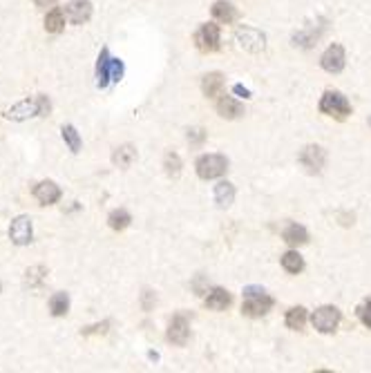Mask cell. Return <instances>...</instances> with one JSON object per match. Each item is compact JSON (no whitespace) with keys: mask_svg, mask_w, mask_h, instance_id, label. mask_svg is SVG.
I'll list each match as a JSON object with an SVG mask.
<instances>
[{"mask_svg":"<svg viewBox=\"0 0 371 373\" xmlns=\"http://www.w3.org/2000/svg\"><path fill=\"white\" fill-rule=\"evenodd\" d=\"M31 237H34L31 219L27 215L16 217L14 222H12V226H10V240L16 246H27V244H31Z\"/></svg>","mask_w":371,"mask_h":373,"instance_id":"52a82bcc","label":"cell"},{"mask_svg":"<svg viewBox=\"0 0 371 373\" xmlns=\"http://www.w3.org/2000/svg\"><path fill=\"white\" fill-rule=\"evenodd\" d=\"M324 161H327V152L320 148V146H307L302 150L300 155V164L309 168L311 172H320L324 168Z\"/></svg>","mask_w":371,"mask_h":373,"instance_id":"8fae6325","label":"cell"},{"mask_svg":"<svg viewBox=\"0 0 371 373\" xmlns=\"http://www.w3.org/2000/svg\"><path fill=\"white\" fill-rule=\"evenodd\" d=\"M110 79H112V83H119L123 79V63L119 58H112V61H110Z\"/></svg>","mask_w":371,"mask_h":373,"instance_id":"f1b7e54d","label":"cell"},{"mask_svg":"<svg viewBox=\"0 0 371 373\" xmlns=\"http://www.w3.org/2000/svg\"><path fill=\"white\" fill-rule=\"evenodd\" d=\"M231 293L229 291H224V288H215V291H210L208 293V298H206V307L210 311H226L231 307Z\"/></svg>","mask_w":371,"mask_h":373,"instance_id":"5bb4252c","label":"cell"},{"mask_svg":"<svg viewBox=\"0 0 371 373\" xmlns=\"http://www.w3.org/2000/svg\"><path fill=\"white\" fill-rule=\"evenodd\" d=\"M164 168H166V172L170 175V177H177L181 172V159L179 155H175V152H168L166 159H164Z\"/></svg>","mask_w":371,"mask_h":373,"instance_id":"83f0119b","label":"cell"},{"mask_svg":"<svg viewBox=\"0 0 371 373\" xmlns=\"http://www.w3.org/2000/svg\"><path fill=\"white\" fill-rule=\"evenodd\" d=\"M358 316H360V320H362V324L371 329V300H369L367 304H362L360 311H358Z\"/></svg>","mask_w":371,"mask_h":373,"instance_id":"f546056e","label":"cell"},{"mask_svg":"<svg viewBox=\"0 0 371 373\" xmlns=\"http://www.w3.org/2000/svg\"><path fill=\"white\" fill-rule=\"evenodd\" d=\"M369 125H371V118H369Z\"/></svg>","mask_w":371,"mask_h":373,"instance_id":"d590c367","label":"cell"},{"mask_svg":"<svg viewBox=\"0 0 371 373\" xmlns=\"http://www.w3.org/2000/svg\"><path fill=\"white\" fill-rule=\"evenodd\" d=\"M320 112L342 121V118H347L351 114V105H349L347 97H342L340 92H327L322 101H320Z\"/></svg>","mask_w":371,"mask_h":373,"instance_id":"3957f363","label":"cell"},{"mask_svg":"<svg viewBox=\"0 0 371 373\" xmlns=\"http://www.w3.org/2000/svg\"><path fill=\"white\" fill-rule=\"evenodd\" d=\"M134 159H137V150H134L132 146H121V148H116V150H114V155H112L114 166H119V168H130Z\"/></svg>","mask_w":371,"mask_h":373,"instance_id":"7402d4cb","label":"cell"},{"mask_svg":"<svg viewBox=\"0 0 371 373\" xmlns=\"http://www.w3.org/2000/svg\"><path fill=\"white\" fill-rule=\"evenodd\" d=\"M305 324H307V309L295 307V309H291L289 313H286V326H289V329L300 331V329H305Z\"/></svg>","mask_w":371,"mask_h":373,"instance_id":"d4e9b609","label":"cell"},{"mask_svg":"<svg viewBox=\"0 0 371 373\" xmlns=\"http://www.w3.org/2000/svg\"><path fill=\"white\" fill-rule=\"evenodd\" d=\"M45 29L49 34H61L65 29V12L61 7H54L52 12H47L45 16Z\"/></svg>","mask_w":371,"mask_h":373,"instance_id":"d6986e66","label":"cell"},{"mask_svg":"<svg viewBox=\"0 0 371 373\" xmlns=\"http://www.w3.org/2000/svg\"><path fill=\"white\" fill-rule=\"evenodd\" d=\"M110 49L103 47L101 49V54H99V63H97V86L99 88H107V83L112 81L110 79Z\"/></svg>","mask_w":371,"mask_h":373,"instance_id":"9a60e30c","label":"cell"},{"mask_svg":"<svg viewBox=\"0 0 371 373\" xmlns=\"http://www.w3.org/2000/svg\"><path fill=\"white\" fill-rule=\"evenodd\" d=\"M188 139L192 141V143H201L206 139V134H204V130L201 128H192L190 132H188Z\"/></svg>","mask_w":371,"mask_h":373,"instance_id":"1f68e13d","label":"cell"},{"mask_svg":"<svg viewBox=\"0 0 371 373\" xmlns=\"http://www.w3.org/2000/svg\"><path fill=\"white\" fill-rule=\"evenodd\" d=\"M224 88V76L219 72H210L204 76V81H201V90H204V94L208 99H215L219 92Z\"/></svg>","mask_w":371,"mask_h":373,"instance_id":"ac0fdd59","label":"cell"},{"mask_svg":"<svg viewBox=\"0 0 371 373\" xmlns=\"http://www.w3.org/2000/svg\"><path fill=\"white\" fill-rule=\"evenodd\" d=\"M233 92H235L238 97H242V99H248V97H251V92H248L246 88H244V86H235Z\"/></svg>","mask_w":371,"mask_h":373,"instance_id":"d6a6232c","label":"cell"},{"mask_svg":"<svg viewBox=\"0 0 371 373\" xmlns=\"http://www.w3.org/2000/svg\"><path fill=\"white\" fill-rule=\"evenodd\" d=\"M273 307V298L266 295L262 288H255V286H248L244 291V304H242V313L248 318H262L266 316L268 311Z\"/></svg>","mask_w":371,"mask_h":373,"instance_id":"7a4b0ae2","label":"cell"},{"mask_svg":"<svg viewBox=\"0 0 371 373\" xmlns=\"http://www.w3.org/2000/svg\"><path fill=\"white\" fill-rule=\"evenodd\" d=\"M130 222H132V217H130L128 210H112L107 217L110 228H112V231H119V233L125 231V228L130 226Z\"/></svg>","mask_w":371,"mask_h":373,"instance_id":"603a6c76","label":"cell"},{"mask_svg":"<svg viewBox=\"0 0 371 373\" xmlns=\"http://www.w3.org/2000/svg\"><path fill=\"white\" fill-rule=\"evenodd\" d=\"M188 337H190V324H188V320H186V316L172 318L170 326H168V340L177 346H183L188 342Z\"/></svg>","mask_w":371,"mask_h":373,"instance_id":"7c38bea8","label":"cell"},{"mask_svg":"<svg viewBox=\"0 0 371 373\" xmlns=\"http://www.w3.org/2000/svg\"><path fill=\"white\" fill-rule=\"evenodd\" d=\"M213 16L219 21V23H233L235 18H238V10L231 5V3H226V0H217V3L213 5Z\"/></svg>","mask_w":371,"mask_h":373,"instance_id":"ffe728a7","label":"cell"},{"mask_svg":"<svg viewBox=\"0 0 371 373\" xmlns=\"http://www.w3.org/2000/svg\"><path fill=\"white\" fill-rule=\"evenodd\" d=\"M67 311H70V295L67 293L52 295V300H49V313H52L54 318H63L67 316Z\"/></svg>","mask_w":371,"mask_h":373,"instance_id":"44dd1931","label":"cell"},{"mask_svg":"<svg viewBox=\"0 0 371 373\" xmlns=\"http://www.w3.org/2000/svg\"><path fill=\"white\" fill-rule=\"evenodd\" d=\"M65 14L72 25H83L92 18V3L90 0H70L65 7Z\"/></svg>","mask_w":371,"mask_h":373,"instance_id":"30bf717a","label":"cell"},{"mask_svg":"<svg viewBox=\"0 0 371 373\" xmlns=\"http://www.w3.org/2000/svg\"><path fill=\"white\" fill-rule=\"evenodd\" d=\"M38 7H52V5H56V0H34Z\"/></svg>","mask_w":371,"mask_h":373,"instance_id":"e575fe53","label":"cell"},{"mask_svg":"<svg viewBox=\"0 0 371 373\" xmlns=\"http://www.w3.org/2000/svg\"><path fill=\"white\" fill-rule=\"evenodd\" d=\"M320 65L322 70H327L329 74H338L344 70V47L333 43L331 47H327V52L320 58Z\"/></svg>","mask_w":371,"mask_h":373,"instance_id":"9c48e42d","label":"cell"},{"mask_svg":"<svg viewBox=\"0 0 371 373\" xmlns=\"http://www.w3.org/2000/svg\"><path fill=\"white\" fill-rule=\"evenodd\" d=\"M282 240L289 244V246H302L309 242V233L305 226H298V224H289L284 228L282 233Z\"/></svg>","mask_w":371,"mask_h":373,"instance_id":"2e32d148","label":"cell"},{"mask_svg":"<svg viewBox=\"0 0 371 373\" xmlns=\"http://www.w3.org/2000/svg\"><path fill=\"white\" fill-rule=\"evenodd\" d=\"M150 307H153V293H150V291H146V298H143V309H150Z\"/></svg>","mask_w":371,"mask_h":373,"instance_id":"836d02e7","label":"cell"},{"mask_svg":"<svg viewBox=\"0 0 371 373\" xmlns=\"http://www.w3.org/2000/svg\"><path fill=\"white\" fill-rule=\"evenodd\" d=\"M311 322H314V326L320 331V333H333L340 324V311L335 307H320L314 313Z\"/></svg>","mask_w":371,"mask_h":373,"instance_id":"5b68a950","label":"cell"},{"mask_svg":"<svg viewBox=\"0 0 371 373\" xmlns=\"http://www.w3.org/2000/svg\"><path fill=\"white\" fill-rule=\"evenodd\" d=\"M52 112V103L45 94H36L29 99H23L21 103H16L5 112V118H12V121H25V118L31 116H47Z\"/></svg>","mask_w":371,"mask_h":373,"instance_id":"6da1fadb","label":"cell"},{"mask_svg":"<svg viewBox=\"0 0 371 373\" xmlns=\"http://www.w3.org/2000/svg\"><path fill=\"white\" fill-rule=\"evenodd\" d=\"M34 197H36L40 206H52V203L61 199V188L54 181H40L34 188Z\"/></svg>","mask_w":371,"mask_h":373,"instance_id":"4fadbf2b","label":"cell"},{"mask_svg":"<svg viewBox=\"0 0 371 373\" xmlns=\"http://www.w3.org/2000/svg\"><path fill=\"white\" fill-rule=\"evenodd\" d=\"M229 170V161L222 155H204L197 159V175L201 179H217Z\"/></svg>","mask_w":371,"mask_h":373,"instance_id":"277c9868","label":"cell"},{"mask_svg":"<svg viewBox=\"0 0 371 373\" xmlns=\"http://www.w3.org/2000/svg\"><path fill=\"white\" fill-rule=\"evenodd\" d=\"M217 112H219V116H224V118H238V116L244 114V107L235 99L222 97L217 101Z\"/></svg>","mask_w":371,"mask_h":373,"instance_id":"e0dca14e","label":"cell"},{"mask_svg":"<svg viewBox=\"0 0 371 373\" xmlns=\"http://www.w3.org/2000/svg\"><path fill=\"white\" fill-rule=\"evenodd\" d=\"M282 266H284V270H289V273H293V275H298L302 268H305V259H302L298 253H286V255L282 257Z\"/></svg>","mask_w":371,"mask_h":373,"instance_id":"4316f807","label":"cell"},{"mask_svg":"<svg viewBox=\"0 0 371 373\" xmlns=\"http://www.w3.org/2000/svg\"><path fill=\"white\" fill-rule=\"evenodd\" d=\"M61 132H63V141L67 143V148H70L74 155L81 152V137H79L77 128H74V125H63Z\"/></svg>","mask_w":371,"mask_h":373,"instance_id":"484cf974","label":"cell"},{"mask_svg":"<svg viewBox=\"0 0 371 373\" xmlns=\"http://www.w3.org/2000/svg\"><path fill=\"white\" fill-rule=\"evenodd\" d=\"M195 43L201 52H217L219 49V27L213 23L201 25L199 31L195 34Z\"/></svg>","mask_w":371,"mask_h":373,"instance_id":"8992f818","label":"cell"},{"mask_svg":"<svg viewBox=\"0 0 371 373\" xmlns=\"http://www.w3.org/2000/svg\"><path fill=\"white\" fill-rule=\"evenodd\" d=\"M238 43L246 52H262L266 45V38L262 31L253 29V27H240L238 29Z\"/></svg>","mask_w":371,"mask_h":373,"instance_id":"ba28073f","label":"cell"},{"mask_svg":"<svg viewBox=\"0 0 371 373\" xmlns=\"http://www.w3.org/2000/svg\"><path fill=\"white\" fill-rule=\"evenodd\" d=\"M107 326H110L107 322H103V324H94V326H88V329H83L81 333H83V335H99V333L103 335V333H107Z\"/></svg>","mask_w":371,"mask_h":373,"instance_id":"4dcf8cb0","label":"cell"},{"mask_svg":"<svg viewBox=\"0 0 371 373\" xmlns=\"http://www.w3.org/2000/svg\"><path fill=\"white\" fill-rule=\"evenodd\" d=\"M215 199L219 206H231L233 199H235V188L229 183V181H222V183H217L215 185Z\"/></svg>","mask_w":371,"mask_h":373,"instance_id":"cb8c5ba5","label":"cell"}]
</instances>
